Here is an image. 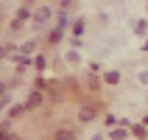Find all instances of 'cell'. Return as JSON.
<instances>
[{
  "label": "cell",
  "instance_id": "1",
  "mask_svg": "<svg viewBox=\"0 0 148 140\" xmlns=\"http://www.w3.org/2000/svg\"><path fill=\"white\" fill-rule=\"evenodd\" d=\"M98 109H101V104H81V109H78V121H81V123H90V121H95Z\"/></svg>",
  "mask_w": 148,
  "mask_h": 140
},
{
  "label": "cell",
  "instance_id": "9",
  "mask_svg": "<svg viewBox=\"0 0 148 140\" xmlns=\"http://www.w3.org/2000/svg\"><path fill=\"white\" fill-rule=\"evenodd\" d=\"M62 37H64V28H53V31H50V37H48V45H56V42H62Z\"/></svg>",
  "mask_w": 148,
  "mask_h": 140
},
{
  "label": "cell",
  "instance_id": "13",
  "mask_svg": "<svg viewBox=\"0 0 148 140\" xmlns=\"http://www.w3.org/2000/svg\"><path fill=\"white\" fill-rule=\"evenodd\" d=\"M17 20H20V23H28V20H34V17H31V11H28L25 6H20L17 8Z\"/></svg>",
  "mask_w": 148,
  "mask_h": 140
},
{
  "label": "cell",
  "instance_id": "3",
  "mask_svg": "<svg viewBox=\"0 0 148 140\" xmlns=\"http://www.w3.org/2000/svg\"><path fill=\"white\" fill-rule=\"evenodd\" d=\"M101 84H103V76L98 79V76L90 70V73H87V81H84V87H87L90 92H98V90H101Z\"/></svg>",
  "mask_w": 148,
  "mask_h": 140
},
{
  "label": "cell",
  "instance_id": "4",
  "mask_svg": "<svg viewBox=\"0 0 148 140\" xmlns=\"http://www.w3.org/2000/svg\"><path fill=\"white\" fill-rule=\"evenodd\" d=\"M75 134H78V129L73 123H62V129H56L53 137H75Z\"/></svg>",
  "mask_w": 148,
  "mask_h": 140
},
{
  "label": "cell",
  "instance_id": "5",
  "mask_svg": "<svg viewBox=\"0 0 148 140\" xmlns=\"http://www.w3.org/2000/svg\"><path fill=\"white\" fill-rule=\"evenodd\" d=\"M129 134H132V129H129V126H112V129H109V137H115V140H120V137H129Z\"/></svg>",
  "mask_w": 148,
  "mask_h": 140
},
{
  "label": "cell",
  "instance_id": "20",
  "mask_svg": "<svg viewBox=\"0 0 148 140\" xmlns=\"http://www.w3.org/2000/svg\"><path fill=\"white\" fill-rule=\"evenodd\" d=\"M140 84H145V87H148V70H143V73H140Z\"/></svg>",
  "mask_w": 148,
  "mask_h": 140
},
{
  "label": "cell",
  "instance_id": "11",
  "mask_svg": "<svg viewBox=\"0 0 148 140\" xmlns=\"http://www.w3.org/2000/svg\"><path fill=\"white\" fill-rule=\"evenodd\" d=\"M34 67H36V70H45V67H48V56H45V53H39V56H34Z\"/></svg>",
  "mask_w": 148,
  "mask_h": 140
},
{
  "label": "cell",
  "instance_id": "24",
  "mask_svg": "<svg viewBox=\"0 0 148 140\" xmlns=\"http://www.w3.org/2000/svg\"><path fill=\"white\" fill-rule=\"evenodd\" d=\"M25 3H31V0H25Z\"/></svg>",
  "mask_w": 148,
  "mask_h": 140
},
{
  "label": "cell",
  "instance_id": "15",
  "mask_svg": "<svg viewBox=\"0 0 148 140\" xmlns=\"http://www.w3.org/2000/svg\"><path fill=\"white\" fill-rule=\"evenodd\" d=\"M67 62H70V65H78V62H81V56H78V50H67Z\"/></svg>",
  "mask_w": 148,
  "mask_h": 140
},
{
  "label": "cell",
  "instance_id": "17",
  "mask_svg": "<svg viewBox=\"0 0 148 140\" xmlns=\"http://www.w3.org/2000/svg\"><path fill=\"white\" fill-rule=\"evenodd\" d=\"M34 48H36V39H28V42L23 45V50H20V53H31Z\"/></svg>",
  "mask_w": 148,
  "mask_h": 140
},
{
  "label": "cell",
  "instance_id": "10",
  "mask_svg": "<svg viewBox=\"0 0 148 140\" xmlns=\"http://www.w3.org/2000/svg\"><path fill=\"white\" fill-rule=\"evenodd\" d=\"M11 107V92H8V87H3V95H0V109H8Z\"/></svg>",
  "mask_w": 148,
  "mask_h": 140
},
{
  "label": "cell",
  "instance_id": "8",
  "mask_svg": "<svg viewBox=\"0 0 148 140\" xmlns=\"http://www.w3.org/2000/svg\"><path fill=\"white\" fill-rule=\"evenodd\" d=\"M70 23H73V20H70V14H67V8H62L59 17H56V25H59V28H67Z\"/></svg>",
  "mask_w": 148,
  "mask_h": 140
},
{
  "label": "cell",
  "instance_id": "21",
  "mask_svg": "<svg viewBox=\"0 0 148 140\" xmlns=\"http://www.w3.org/2000/svg\"><path fill=\"white\" fill-rule=\"evenodd\" d=\"M59 6H62V8H70V6H73V0H59Z\"/></svg>",
  "mask_w": 148,
  "mask_h": 140
},
{
  "label": "cell",
  "instance_id": "23",
  "mask_svg": "<svg viewBox=\"0 0 148 140\" xmlns=\"http://www.w3.org/2000/svg\"><path fill=\"white\" fill-rule=\"evenodd\" d=\"M143 123H145V126H148V115H145V121H143Z\"/></svg>",
  "mask_w": 148,
  "mask_h": 140
},
{
  "label": "cell",
  "instance_id": "12",
  "mask_svg": "<svg viewBox=\"0 0 148 140\" xmlns=\"http://www.w3.org/2000/svg\"><path fill=\"white\" fill-rule=\"evenodd\" d=\"M84 25H87V23H84V17H78V20L73 23V37H84Z\"/></svg>",
  "mask_w": 148,
  "mask_h": 140
},
{
  "label": "cell",
  "instance_id": "16",
  "mask_svg": "<svg viewBox=\"0 0 148 140\" xmlns=\"http://www.w3.org/2000/svg\"><path fill=\"white\" fill-rule=\"evenodd\" d=\"M145 28H148V23H145V20H137V23H134V34H140V37L145 34Z\"/></svg>",
  "mask_w": 148,
  "mask_h": 140
},
{
  "label": "cell",
  "instance_id": "7",
  "mask_svg": "<svg viewBox=\"0 0 148 140\" xmlns=\"http://www.w3.org/2000/svg\"><path fill=\"white\" fill-rule=\"evenodd\" d=\"M28 101H25V104H14V107H8V118H20V115H25V112H28Z\"/></svg>",
  "mask_w": 148,
  "mask_h": 140
},
{
  "label": "cell",
  "instance_id": "14",
  "mask_svg": "<svg viewBox=\"0 0 148 140\" xmlns=\"http://www.w3.org/2000/svg\"><path fill=\"white\" fill-rule=\"evenodd\" d=\"M132 134H134V137H145V134H148V126L145 123H143V126H134L132 123Z\"/></svg>",
  "mask_w": 148,
  "mask_h": 140
},
{
  "label": "cell",
  "instance_id": "6",
  "mask_svg": "<svg viewBox=\"0 0 148 140\" xmlns=\"http://www.w3.org/2000/svg\"><path fill=\"white\" fill-rule=\"evenodd\" d=\"M103 84L117 87V84H120V70H106V73H103Z\"/></svg>",
  "mask_w": 148,
  "mask_h": 140
},
{
  "label": "cell",
  "instance_id": "22",
  "mask_svg": "<svg viewBox=\"0 0 148 140\" xmlns=\"http://www.w3.org/2000/svg\"><path fill=\"white\" fill-rule=\"evenodd\" d=\"M143 50H148V39H145V45H143Z\"/></svg>",
  "mask_w": 148,
  "mask_h": 140
},
{
  "label": "cell",
  "instance_id": "19",
  "mask_svg": "<svg viewBox=\"0 0 148 140\" xmlns=\"http://www.w3.org/2000/svg\"><path fill=\"white\" fill-rule=\"evenodd\" d=\"M70 45L73 48H81V37H70Z\"/></svg>",
  "mask_w": 148,
  "mask_h": 140
},
{
  "label": "cell",
  "instance_id": "18",
  "mask_svg": "<svg viewBox=\"0 0 148 140\" xmlns=\"http://www.w3.org/2000/svg\"><path fill=\"white\" fill-rule=\"evenodd\" d=\"M117 123H120V121H117L115 115H106V126H109V129H112V126H117Z\"/></svg>",
  "mask_w": 148,
  "mask_h": 140
},
{
  "label": "cell",
  "instance_id": "2",
  "mask_svg": "<svg viewBox=\"0 0 148 140\" xmlns=\"http://www.w3.org/2000/svg\"><path fill=\"white\" fill-rule=\"evenodd\" d=\"M50 17H53V8L42 6V8H36V11H34V23H36V25H45Z\"/></svg>",
  "mask_w": 148,
  "mask_h": 140
}]
</instances>
